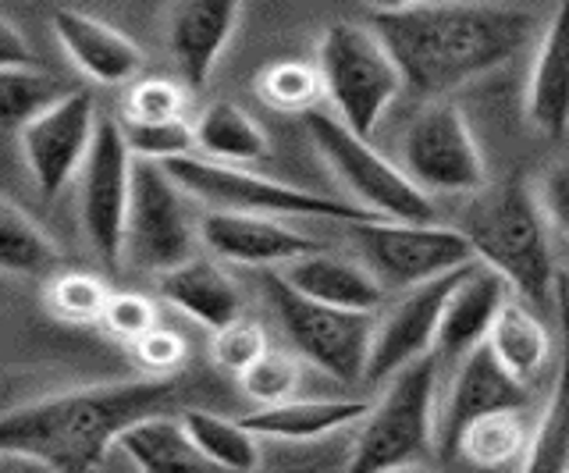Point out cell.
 Masks as SVG:
<instances>
[{
	"mask_svg": "<svg viewBox=\"0 0 569 473\" xmlns=\"http://www.w3.org/2000/svg\"><path fill=\"white\" fill-rule=\"evenodd\" d=\"M541 22L506 0H423L373 11L370 32L385 43L402 90L427 100L495 72L533 40Z\"/></svg>",
	"mask_w": 569,
	"mask_h": 473,
	"instance_id": "obj_1",
	"label": "cell"
},
{
	"mask_svg": "<svg viewBox=\"0 0 569 473\" xmlns=\"http://www.w3.org/2000/svg\"><path fill=\"white\" fill-rule=\"evenodd\" d=\"M174 392V378H139L36 399L0 416V452L29 455L50 473H93L118 434L157 416Z\"/></svg>",
	"mask_w": 569,
	"mask_h": 473,
	"instance_id": "obj_2",
	"label": "cell"
},
{
	"mask_svg": "<svg viewBox=\"0 0 569 473\" xmlns=\"http://www.w3.org/2000/svg\"><path fill=\"white\" fill-rule=\"evenodd\" d=\"M473 256L488 264L502 282L533 306H556L559 264L551 253V228L523 174H512L502 185L480 189V200L462 218Z\"/></svg>",
	"mask_w": 569,
	"mask_h": 473,
	"instance_id": "obj_3",
	"label": "cell"
},
{
	"mask_svg": "<svg viewBox=\"0 0 569 473\" xmlns=\"http://www.w3.org/2000/svg\"><path fill=\"white\" fill-rule=\"evenodd\" d=\"M435 384L438 360L431 353L391 374L381 402L363 413L342 473H388L420 463L435 449Z\"/></svg>",
	"mask_w": 569,
	"mask_h": 473,
	"instance_id": "obj_4",
	"label": "cell"
},
{
	"mask_svg": "<svg viewBox=\"0 0 569 473\" xmlns=\"http://www.w3.org/2000/svg\"><path fill=\"white\" fill-rule=\"evenodd\" d=\"M160 168L168 171V179L182 189L186 197L200 200L213 210H236V214H263V218H331L346 224L385 221L356 203L263 179V174H253L239 164L203 161V157H196V153L174 157V161H164Z\"/></svg>",
	"mask_w": 569,
	"mask_h": 473,
	"instance_id": "obj_5",
	"label": "cell"
},
{
	"mask_svg": "<svg viewBox=\"0 0 569 473\" xmlns=\"http://www.w3.org/2000/svg\"><path fill=\"white\" fill-rule=\"evenodd\" d=\"M320 90L331 97L335 118L356 135H370L402 93V76L370 26L335 22L317 43Z\"/></svg>",
	"mask_w": 569,
	"mask_h": 473,
	"instance_id": "obj_6",
	"label": "cell"
},
{
	"mask_svg": "<svg viewBox=\"0 0 569 473\" xmlns=\"http://www.w3.org/2000/svg\"><path fill=\"white\" fill-rule=\"evenodd\" d=\"M307 129L313 147L335 171V179L356 197V207H363L385 221H431V197L409 182L402 168L373 150L363 135L349 132L335 114L320 108L307 114Z\"/></svg>",
	"mask_w": 569,
	"mask_h": 473,
	"instance_id": "obj_7",
	"label": "cell"
},
{
	"mask_svg": "<svg viewBox=\"0 0 569 473\" xmlns=\"http://www.w3.org/2000/svg\"><path fill=\"white\" fill-rule=\"evenodd\" d=\"M263 292L302 360H310L317 371L331 374L335 381H363L373 313L313 303L307 295H299L278 271H263Z\"/></svg>",
	"mask_w": 569,
	"mask_h": 473,
	"instance_id": "obj_8",
	"label": "cell"
},
{
	"mask_svg": "<svg viewBox=\"0 0 569 473\" xmlns=\"http://www.w3.org/2000/svg\"><path fill=\"white\" fill-rule=\"evenodd\" d=\"M352 232L367 256V271L385 292H409L477 260L459 228L431 221H363L352 224Z\"/></svg>",
	"mask_w": 569,
	"mask_h": 473,
	"instance_id": "obj_9",
	"label": "cell"
},
{
	"mask_svg": "<svg viewBox=\"0 0 569 473\" xmlns=\"http://www.w3.org/2000/svg\"><path fill=\"white\" fill-rule=\"evenodd\" d=\"M200 232L186 210L182 189L168 171L153 161L132 157V182H129V210H124V246L129 260L142 271L164 274L196 256Z\"/></svg>",
	"mask_w": 569,
	"mask_h": 473,
	"instance_id": "obj_10",
	"label": "cell"
},
{
	"mask_svg": "<svg viewBox=\"0 0 569 473\" xmlns=\"http://www.w3.org/2000/svg\"><path fill=\"white\" fill-rule=\"evenodd\" d=\"M402 174L420 192H480L488 168L467 114L449 100H431L402 132Z\"/></svg>",
	"mask_w": 569,
	"mask_h": 473,
	"instance_id": "obj_11",
	"label": "cell"
},
{
	"mask_svg": "<svg viewBox=\"0 0 569 473\" xmlns=\"http://www.w3.org/2000/svg\"><path fill=\"white\" fill-rule=\"evenodd\" d=\"M82 232L103 268L121 264L124 246V210H129L132 153L124 147L118 121L97 118L93 143L82 161Z\"/></svg>",
	"mask_w": 569,
	"mask_h": 473,
	"instance_id": "obj_12",
	"label": "cell"
},
{
	"mask_svg": "<svg viewBox=\"0 0 569 473\" xmlns=\"http://www.w3.org/2000/svg\"><path fill=\"white\" fill-rule=\"evenodd\" d=\"M93 132H97V108L93 97L82 90L64 93L58 103H50L43 114H36L18 132L26 168L43 200H53L76 179V171L86 161V150L93 143Z\"/></svg>",
	"mask_w": 569,
	"mask_h": 473,
	"instance_id": "obj_13",
	"label": "cell"
},
{
	"mask_svg": "<svg viewBox=\"0 0 569 473\" xmlns=\"http://www.w3.org/2000/svg\"><path fill=\"white\" fill-rule=\"evenodd\" d=\"M459 271H449V274L435 278V282L409 289L381 321H373L367 371H363L367 381H388L396 371H402L406 363L431 353L441 303H445V295H449L452 282L459 278Z\"/></svg>",
	"mask_w": 569,
	"mask_h": 473,
	"instance_id": "obj_14",
	"label": "cell"
},
{
	"mask_svg": "<svg viewBox=\"0 0 569 473\" xmlns=\"http://www.w3.org/2000/svg\"><path fill=\"white\" fill-rule=\"evenodd\" d=\"M527 402H530L527 384L516 381L506 366L491 356V349L480 342L459 360L449 399H445V406L435 413V445L441 449L445 460H452L459 431L467 427L470 420L495 413V410H523Z\"/></svg>",
	"mask_w": 569,
	"mask_h": 473,
	"instance_id": "obj_15",
	"label": "cell"
},
{
	"mask_svg": "<svg viewBox=\"0 0 569 473\" xmlns=\"http://www.w3.org/2000/svg\"><path fill=\"white\" fill-rule=\"evenodd\" d=\"M242 19V0H174L168 50L186 90H203Z\"/></svg>",
	"mask_w": 569,
	"mask_h": 473,
	"instance_id": "obj_16",
	"label": "cell"
},
{
	"mask_svg": "<svg viewBox=\"0 0 569 473\" xmlns=\"http://www.w3.org/2000/svg\"><path fill=\"white\" fill-rule=\"evenodd\" d=\"M509 292L512 289L502 282V274H495L480 260L459 271L438 313V331L431 345V356L438 360V366L462 360L473 345L485 342L495 313L509 300Z\"/></svg>",
	"mask_w": 569,
	"mask_h": 473,
	"instance_id": "obj_17",
	"label": "cell"
},
{
	"mask_svg": "<svg viewBox=\"0 0 569 473\" xmlns=\"http://www.w3.org/2000/svg\"><path fill=\"white\" fill-rule=\"evenodd\" d=\"M200 239L213 256L228 260V264H289L296 256H307L325 250L317 239L292 232L289 224L263 214H236V210H210L200 224Z\"/></svg>",
	"mask_w": 569,
	"mask_h": 473,
	"instance_id": "obj_18",
	"label": "cell"
},
{
	"mask_svg": "<svg viewBox=\"0 0 569 473\" xmlns=\"http://www.w3.org/2000/svg\"><path fill=\"white\" fill-rule=\"evenodd\" d=\"M50 29L64 54L82 76H89L100 85H124L139 76L142 68V50L124 37L121 29L107 26L86 11H58L50 19Z\"/></svg>",
	"mask_w": 569,
	"mask_h": 473,
	"instance_id": "obj_19",
	"label": "cell"
},
{
	"mask_svg": "<svg viewBox=\"0 0 569 473\" xmlns=\"http://www.w3.org/2000/svg\"><path fill=\"white\" fill-rule=\"evenodd\" d=\"M281 278L299 295H307V300L325 303V306H338V310L373 313L385 300V289L378 285V278H373L363 264H352V260H342L328 250L289 260Z\"/></svg>",
	"mask_w": 569,
	"mask_h": 473,
	"instance_id": "obj_20",
	"label": "cell"
},
{
	"mask_svg": "<svg viewBox=\"0 0 569 473\" xmlns=\"http://www.w3.org/2000/svg\"><path fill=\"white\" fill-rule=\"evenodd\" d=\"M527 118L548 139L566 135L569 121V37L566 11L551 14L527 76Z\"/></svg>",
	"mask_w": 569,
	"mask_h": 473,
	"instance_id": "obj_21",
	"label": "cell"
},
{
	"mask_svg": "<svg viewBox=\"0 0 569 473\" xmlns=\"http://www.w3.org/2000/svg\"><path fill=\"white\" fill-rule=\"evenodd\" d=\"M160 295L210 331L224 328L242 313V292L231 282V274L218 260H207L200 253L160 274Z\"/></svg>",
	"mask_w": 569,
	"mask_h": 473,
	"instance_id": "obj_22",
	"label": "cell"
},
{
	"mask_svg": "<svg viewBox=\"0 0 569 473\" xmlns=\"http://www.w3.org/2000/svg\"><path fill=\"white\" fill-rule=\"evenodd\" d=\"M370 406L360 399H284L274 406H260L246 413L239 424L257 437L274 442H317L363 420Z\"/></svg>",
	"mask_w": 569,
	"mask_h": 473,
	"instance_id": "obj_23",
	"label": "cell"
},
{
	"mask_svg": "<svg viewBox=\"0 0 569 473\" xmlns=\"http://www.w3.org/2000/svg\"><path fill=\"white\" fill-rule=\"evenodd\" d=\"M114 449H121L132 460L139 473H228L213 466L207 455L192 445V437L178 420L147 416L139 424L124 427L118 434Z\"/></svg>",
	"mask_w": 569,
	"mask_h": 473,
	"instance_id": "obj_24",
	"label": "cell"
},
{
	"mask_svg": "<svg viewBox=\"0 0 569 473\" xmlns=\"http://www.w3.org/2000/svg\"><path fill=\"white\" fill-rule=\"evenodd\" d=\"M192 153H203V161L218 164H249L271 157V143L239 103L213 100L192 121Z\"/></svg>",
	"mask_w": 569,
	"mask_h": 473,
	"instance_id": "obj_25",
	"label": "cell"
},
{
	"mask_svg": "<svg viewBox=\"0 0 569 473\" xmlns=\"http://www.w3.org/2000/svg\"><path fill=\"white\" fill-rule=\"evenodd\" d=\"M485 345L491 349V356L523 384H530L541 374V366L548 363V353H551L545 321L520 300H506L498 306L485 335Z\"/></svg>",
	"mask_w": 569,
	"mask_h": 473,
	"instance_id": "obj_26",
	"label": "cell"
},
{
	"mask_svg": "<svg viewBox=\"0 0 569 473\" xmlns=\"http://www.w3.org/2000/svg\"><path fill=\"white\" fill-rule=\"evenodd\" d=\"M527 445V424L520 410H495L470 420L459 431L456 455H462L477 473H506L516 466Z\"/></svg>",
	"mask_w": 569,
	"mask_h": 473,
	"instance_id": "obj_27",
	"label": "cell"
},
{
	"mask_svg": "<svg viewBox=\"0 0 569 473\" xmlns=\"http://www.w3.org/2000/svg\"><path fill=\"white\" fill-rule=\"evenodd\" d=\"M178 424L186 427L192 445L200 449L213 466L228 473H263V452L253 431H246L239 420H228L207 410H186Z\"/></svg>",
	"mask_w": 569,
	"mask_h": 473,
	"instance_id": "obj_28",
	"label": "cell"
},
{
	"mask_svg": "<svg viewBox=\"0 0 569 473\" xmlns=\"http://www.w3.org/2000/svg\"><path fill=\"white\" fill-rule=\"evenodd\" d=\"M53 271H61V253L53 239L22 207L0 197V274L50 278Z\"/></svg>",
	"mask_w": 569,
	"mask_h": 473,
	"instance_id": "obj_29",
	"label": "cell"
},
{
	"mask_svg": "<svg viewBox=\"0 0 569 473\" xmlns=\"http://www.w3.org/2000/svg\"><path fill=\"white\" fill-rule=\"evenodd\" d=\"M64 93V85L36 64L0 68V132H22L36 114H43Z\"/></svg>",
	"mask_w": 569,
	"mask_h": 473,
	"instance_id": "obj_30",
	"label": "cell"
},
{
	"mask_svg": "<svg viewBox=\"0 0 569 473\" xmlns=\"http://www.w3.org/2000/svg\"><path fill=\"white\" fill-rule=\"evenodd\" d=\"M516 466L520 473H569V399L562 378L556 381L541 424L527 437Z\"/></svg>",
	"mask_w": 569,
	"mask_h": 473,
	"instance_id": "obj_31",
	"label": "cell"
},
{
	"mask_svg": "<svg viewBox=\"0 0 569 473\" xmlns=\"http://www.w3.org/2000/svg\"><path fill=\"white\" fill-rule=\"evenodd\" d=\"M257 93L267 108H274L281 114H310V111H317L320 97H325L317 68L307 61L267 64L263 76L257 79Z\"/></svg>",
	"mask_w": 569,
	"mask_h": 473,
	"instance_id": "obj_32",
	"label": "cell"
},
{
	"mask_svg": "<svg viewBox=\"0 0 569 473\" xmlns=\"http://www.w3.org/2000/svg\"><path fill=\"white\" fill-rule=\"evenodd\" d=\"M107 285L97 274L86 271H53L47 282V310L50 318L64 324H100V313L107 306Z\"/></svg>",
	"mask_w": 569,
	"mask_h": 473,
	"instance_id": "obj_33",
	"label": "cell"
},
{
	"mask_svg": "<svg viewBox=\"0 0 569 473\" xmlns=\"http://www.w3.org/2000/svg\"><path fill=\"white\" fill-rule=\"evenodd\" d=\"M189 118V90L171 79H139L121 100V125H160Z\"/></svg>",
	"mask_w": 569,
	"mask_h": 473,
	"instance_id": "obj_34",
	"label": "cell"
},
{
	"mask_svg": "<svg viewBox=\"0 0 569 473\" xmlns=\"http://www.w3.org/2000/svg\"><path fill=\"white\" fill-rule=\"evenodd\" d=\"M121 139L136 161H153L164 164L174 157L192 153V121H160V125H118Z\"/></svg>",
	"mask_w": 569,
	"mask_h": 473,
	"instance_id": "obj_35",
	"label": "cell"
},
{
	"mask_svg": "<svg viewBox=\"0 0 569 473\" xmlns=\"http://www.w3.org/2000/svg\"><path fill=\"white\" fill-rule=\"evenodd\" d=\"M242 392L257 402V406H274V402L292 399L299 389V363L289 353H274L267 349L260 360H253L239 374Z\"/></svg>",
	"mask_w": 569,
	"mask_h": 473,
	"instance_id": "obj_36",
	"label": "cell"
},
{
	"mask_svg": "<svg viewBox=\"0 0 569 473\" xmlns=\"http://www.w3.org/2000/svg\"><path fill=\"white\" fill-rule=\"evenodd\" d=\"M263 353H267L263 328L257 321L242 318V313L236 321H228L224 328L213 331V339H210V356L228 374H242L246 366L253 360H260Z\"/></svg>",
	"mask_w": 569,
	"mask_h": 473,
	"instance_id": "obj_37",
	"label": "cell"
},
{
	"mask_svg": "<svg viewBox=\"0 0 569 473\" xmlns=\"http://www.w3.org/2000/svg\"><path fill=\"white\" fill-rule=\"evenodd\" d=\"M129 353L147 371V378H178V371L189 360V345L178 331L153 324L150 331H142L139 339L129 342Z\"/></svg>",
	"mask_w": 569,
	"mask_h": 473,
	"instance_id": "obj_38",
	"label": "cell"
},
{
	"mask_svg": "<svg viewBox=\"0 0 569 473\" xmlns=\"http://www.w3.org/2000/svg\"><path fill=\"white\" fill-rule=\"evenodd\" d=\"M153 324H157V310L147 295H139V292H111L107 295V306L100 313V328L111 339L132 342L142 335V331H150Z\"/></svg>",
	"mask_w": 569,
	"mask_h": 473,
	"instance_id": "obj_39",
	"label": "cell"
},
{
	"mask_svg": "<svg viewBox=\"0 0 569 473\" xmlns=\"http://www.w3.org/2000/svg\"><path fill=\"white\" fill-rule=\"evenodd\" d=\"M533 197H538L541 210H545V221L556 235L566 232V210H569V182H566V164L559 161L545 174V185L533 189Z\"/></svg>",
	"mask_w": 569,
	"mask_h": 473,
	"instance_id": "obj_40",
	"label": "cell"
},
{
	"mask_svg": "<svg viewBox=\"0 0 569 473\" xmlns=\"http://www.w3.org/2000/svg\"><path fill=\"white\" fill-rule=\"evenodd\" d=\"M14 64H36V54L26 32L11 26L8 19H0V68H14Z\"/></svg>",
	"mask_w": 569,
	"mask_h": 473,
	"instance_id": "obj_41",
	"label": "cell"
},
{
	"mask_svg": "<svg viewBox=\"0 0 569 473\" xmlns=\"http://www.w3.org/2000/svg\"><path fill=\"white\" fill-rule=\"evenodd\" d=\"M0 473H50L43 463L29 460V455L18 452H0Z\"/></svg>",
	"mask_w": 569,
	"mask_h": 473,
	"instance_id": "obj_42",
	"label": "cell"
},
{
	"mask_svg": "<svg viewBox=\"0 0 569 473\" xmlns=\"http://www.w3.org/2000/svg\"><path fill=\"white\" fill-rule=\"evenodd\" d=\"M370 8L378 11H391V8H409V4H423V0H367Z\"/></svg>",
	"mask_w": 569,
	"mask_h": 473,
	"instance_id": "obj_43",
	"label": "cell"
},
{
	"mask_svg": "<svg viewBox=\"0 0 569 473\" xmlns=\"http://www.w3.org/2000/svg\"><path fill=\"white\" fill-rule=\"evenodd\" d=\"M388 473H438V470H427L420 463H409V466H396V470H388Z\"/></svg>",
	"mask_w": 569,
	"mask_h": 473,
	"instance_id": "obj_44",
	"label": "cell"
},
{
	"mask_svg": "<svg viewBox=\"0 0 569 473\" xmlns=\"http://www.w3.org/2000/svg\"><path fill=\"white\" fill-rule=\"evenodd\" d=\"M93 473H103V470H93Z\"/></svg>",
	"mask_w": 569,
	"mask_h": 473,
	"instance_id": "obj_45",
	"label": "cell"
},
{
	"mask_svg": "<svg viewBox=\"0 0 569 473\" xmlns=\"http://www.w3.org/2000/svg\"><path fill=\"white\" fill-rule=\"evenodd\" d=\"M506 473H509V470H506Z\"/></svg>",
	"mask_w": 569,
	"mask_h": 473,
	"instance_id": "obj_46",
	"label": "cell"
}]
</instances>
